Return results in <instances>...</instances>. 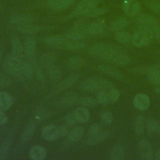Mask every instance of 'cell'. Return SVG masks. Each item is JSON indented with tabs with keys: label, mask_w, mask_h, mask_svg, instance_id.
Listing matches in <instances>:
<instances>
[{
	"label": "cell",
	"mask_w": 160,
	"mask_h": 160,
	"mask_svg": "<svg viewBox=\"0 0 160 160\" xmlns=\"http://www.w3.org/2000/svg\"><path fill=\"white\" fill-rule=\"evenodd\" d=\"M22 64L19 57L11 53L4 59L2 68L7 74L14 78H20L22 77Z\"/></svg>",
	"instance_id": "1"
},
{
	"label": "cell",
	"mask_w": 160,
	"mask_h": 160,
	"mask_svg": "<svg viewBox=\"0 0 160 160\" xmlns=\"http://www.w3.org/2000/svg\"><path fill=\"white\" fill-rule=\"evenodd\" d=\"M152 37L153 34L151 29L139 26V29L132 35L131 42L135 47H142L148 44Z\"/></svg>",
	"instance_id": "2"
},
{
	"label": "cell",
	"mask_w": 160,
	"mask_h": 160,
	"mask_svg": "<svg viewBox=\"0 0 160 160\" xmlns=\"http://www.w3.org/2000/svg\"><path fill=\"white\" fill-rule=\"evenodd\" d=\"M68 41L69 40L66 38L65 35H51L46 36L43 38V42L48 46L59 49H64Z\"/></svg>",
	"instance_id": "3"
},
{
	"label": "cell",
	"mask_w": 160,
	"mask_h": 160,
	"mask_svg": "<svg viewBox=\"0 0 160 160\" xmlns=\"http://www.w3.org/2000/svg\"><path fill=\"white\" fill-rule=\"evenodd\" d=\"M138 151L139 156L145 160L153 159V151L151 142L146 139H141L138 143Z\"/></svg>",
	"instance_id": "4"
},
{
	"label": "cell",
	"mask_w": 160,
	"mask_h": 160,
	"mask_svg": "<svg viewBox=\"0 0 160 160\" xmlns=\"http://www.w3.org/2000/svg\"><path fill=\"white\" fill-rule=\"evenodd\" d=\"M98 3V0H82L72 12V16H84L89 11L95 7H97Z\"/></svg>",
	"instance_id": "5"
},
{
	"label": "cell",
	"mask_w": 160,
	"mask_h": 160,
	"mask_svg": "<svg viewBox=\"0 0 160 160\" xmlns=\"http://www.w3.org/2000/svg\"><path fill=\"white\" fill-rule=\"evenodd\" d=\"M34 17L29 14H18L12 16L10 18V22L14 26L18 27L33 23Z\"/></svg>",
	"instance_id": "6"
},
{
	"label": "cell",
	"mask_w": 160,
	"mask_h": 160,
	"mask_svg": "<svg viewBox=\"0 0 160 160\" xmlns=\"http://www.w3.org/2000/svg\"><path fill=\"white\" fill-rule=\"evenodd\" d=\"M122 9L127 15L134 16L139 13L141 6L137 0H124L122 4Z\"/></svg>",
	"instance_id": "7"
},
{
	"label": "cell",
	"mask_w": 160,
	"mask_h": 160,
	"mask_svg": "<svg viewBox=\"0 0 160 160\" xmlns=\"http://www.w3.org/2000/svg\"><path fill=\"white\" fill-rule=\"evenodd\" d=\"M24 53L30 59H33L36 55L37 43L34 37H27L24 42Z\"/></svg>",
	"instance_id": "8"
},
{
	"label": "cell",
	"mask_w": 160,
	"mask_h": 160,
	"mask_svg": "<svg viewBox=\"0 0 160 160\" xmlns=\"http://www.w3.org/2000/svg\"><path fill=\"white\" fill-rule=\"evenodd\" d=\"M133 105L138 110L145 111L150 105V99L146 94H137L134 98Z\"/></svg>",
	"instance_id": "9"
},
{
	"label": "cell",
	"mask_w": 160,
	"mask_h": 160,
	"mask_svg": "<svg viewBox=\"0 0 160 160\" xmlns=\"http://www.w3.org/2000/svg\"><path fill=\"white\" fill-rule=\"evenodd\" d=\"M41 134L43 138L46 141H54L59 138L58 126L54 124L46 125L42 128Z\"/></svg>",
	"instance_id": "10"
},
{
	"label": "cell",
	"mask_w": 160,
	"mask_h": 160,
	"mask_svg": "<svg viewBox=\"0 0 160 160\" xmlns=\"http://www.w3.org/2000/svg\"><path fill=\"white\" fill-rule=\"evenodd\" d=\"M82 89L88 92H99V77H89L85 79L81 85Z\"/></svg>",
	"instance_id": "11"
},
{
	"label": "cell",
	"mask_w": 160,
	"mask_h": 160,
	"mask_svg": "<svg viewBox=\"0 0 160 160\" xmlns=\"http://www.w3.org/2000/svg\"><path fill=\"white\" fill-rule=\"evenodd\" d=\"M98 69L100 72L111 78L118 79H121L122 78V73L114 67L108 65H99Z\"/></svg>",
	"instance_id": "12"
},
{
	"label": "cell",
	"mask_w": 160,
	"mask_h": 160,
	"mask_svg": "<svg viewBox=\"0 0 160 160\" xmlns=\"http://www.w3.org/2000/svg\"><path fill=\"white\" fill-rule=\"evenodd\" d=\"M138 22L139 26H146L151 29L154 26L158 24L157 20L152 16L147 13H142L138 16Z\"/></svg>",
	"instance_id": "13"
},
{
	"label": "cell",
	"mask_w": 160,
	"mask_h": 160,
	"mask_svg": "<svg viewBox=\"0 0 160 160\" xmlns=\"http://www.w3.org/2000/svg\"><path fill=\"white\" fill-rule=\"evenodd\" d=\"M47 154L46 149L39 145H34L32 146L29 151V156L33 160L43 159Z\"/></svg>",
	"instance_id": "14"
},
{
	"label": "cell",
	"mask_w": 160,
	"mask_h": 160,
	"mask_svg": "<svg viewBox=\"0 0 160 160\" xmlns=\"http://www.w3.org/2000/svg\"><path fill=\"white\" fill-rule=\"evenodd\" d=\"M79 78V76L77 74L70 75L58 84V86L56 87V90L57 91H62L66 89L69 88L74 84H76V82L78 81Z\"/></svg>",
	"instance_id": "15"
},
{
	"label": "cell",
	"mask_w": 160,
	"mask_h": 160,
	"mask_svg": "<svg viewBox=\"0 0 160 160\" xmlns=\"http://www.w3.org/2000/svg\"><path fill=\"white\" fill-rule=\"evenodd\" d=\"M78 101V94L74 92H68L63 94L60 99V104L64 108L72 106Z\"/></svg>",
	"instance_id": "16"
},
{
	"label": "cell",
	"mask_w": 160,
	"mask_h": 160,
	"mask_svg": "<svg viewBox=\"0 0 160 160\" xmlns=\"http://www.w3.org/2000/svg\"><path fill=\"white\" fill-rule=\"evenodd\" d=\"M13 104L12 96L5 91L0 92V110L6 111L9 109Z\"/></svg>",
	"instance_id": "17"
},
{
	"label": "cell",
	"mask_w": 160,
	"mask_h": 160,
	"mask_svg": "<svg viewBox=\"0 0 160 160\" xmlns=\"http://www.w3.org/2000/svg\"><path fill=\"white\" fill-rule=\"evenodd\" d=\"M145 129L149 136H155L159 132L160 124L156 119L151 118L146 122Z\"/></svg>",
	"instance_id": "18"
},
{
	"label": "cell",
	"mask_w": 160,
	"mask_h": 160,
	"mask_svg": "<svg viewBox=\"0 0 160 160\" xmlns=\"http://www.w3.org/2000/svg\"><path fill=\"white\" fill-rule=\"evenodd\" d=\"M12 53L20 57L24 52V46L18 36H13L11 39Z\"/></svg>",
	"instance_id": "19"
},
{
	"label": "cell",
	"mask_w": 160,
	"mask_h": 160,
	"mask_svg": "<svg viewBox=\"0 0 160 160\" xmlns=\"http://www.w3.org/2000/svg\"><path fill=\"white\" fill-rule=\"evenodd\" d=\"M146 128V123H145V119L144 117L141 115L139 114L137 116L134 121V130L136 134L138 136H140L143 134Z\"/></svg>",
	"instance_id": "20"
},
{
	"label": "cell",
	"mask_w": 160,
	"mask_h": 160,
	"mask_svg": "<svg viewBox=\"0 0 160 160\" xmlns=\"http://www.w3.org/2000/svg\"><path fill=\"white\" fill-rule=\"evenodd\" d=\"M87 35L86 30L73 28L66 34L65 36L69 41H78L84 39Z\"/></svg>",
	"instance_id": "21"
},
{
	"label": "cell",
	"mask_w": 160,
	"mask_h": 160,
	"mask_svg": "<svg viewBox=\"0 0 160 160\" xmlns=\"http://www.w3.org/2000/svg\"><path fill=\"white\" fill-rule=\"evenodd\" d=\"M86 32L92 36H100L104 32V27L101 23L93 22L87 26Z\"/></svg>",
	"instance_id": "22"
},
{
	"label": "cell",
	"mask_w": 160,
	"mask_h": 160,
	"mask_svg": "<svg viewBox=\"0 0 160 160\" xmlns=\"http://www.w3.org/2000/svg\"><path fill=\"white\" fill-rule=\"evenodd\" d=\"M124 148L119 144L114 145L109 151V158L113 160H121L124 158Z\"/></svg>",
	"instance_id": "23"
},
{
	"label": "cell",
	"mask_w": 160,
	"mask_h": 160,
	"mask_svg": "<svg viewBox=\"0 0 160 160\" xmlns=\"http://www.w3.org/2000/svg\"><path fill=\"white\" fill-rule=\"evenodd\" d=\"M78 122H85L89 119L90 112L85 107L81 106L76 108L74 112Z\"/></svg>",
	"instance_id": "24"
},
{
	"label": "cell",
	"mask_w": 160,
	"mask_h": 160,
	"mask_svg": "<svg viewBox=\"0 0 160 160\" xmlns=\"http://www.w3.org/2000/svg\"><path fill=\"white\" fill-rule=\"evenodd\" d=\"M84 129L82 126H78L73 128L69 133L68 138L69 141L71 142H75L78 141L84 135Z\"/></svg>",
	"instance_id": "25"
},
{
	"label": "cell",
	"mask_w": 160,
	"mask_h": 160,
	"mask_svg": "<svg viewBox=\"0 0 160 160\" xmlns=\"http://www.w3.org/2000/svg\"><path fill=\"white\" fill-rule=\"evenodd\" d=\"M129 61H130V58L128 55L125 54L124 53L121 51H118L113 57L110 63L113 64L114 65L122 66L128 64Z\"/></svg>",
	"instance_id": "26"
},
{
	"label": "cell",
	"mask_w": 160,
	"mask_h": 160,
	"mask_svg": "<svg viewBox=\"0 0 160 160\" xmlns=\"http://www.w3.org/2000/svg\"><path fill=\"white\" fill-rule=\"evenodd\" d=\"M36 124L34 121H30L28 123L26 128L24 129V131L21 135V140L22 142L28 141L33 135L34 132L36 129Z\"/></svg>",
	"instance_id": "27"
},
{
	"label": "cell",
	"mask_w": 160,
	"mask_h": 160,
	"mask_svg": "<svg viewBox=\"0 0 160 160\" xmlns=\"http://www.w3.org/2000/svg\"><path fill=\"white\" fill-rule=\"evenodd\" d=\"M47 5L50 9L55 11L64 10L70 6L69 4L64 0H48Z\"/></svg>",
	"instance_id": "28"
},
{
	"label": "cell",
	"mask_w": 160,
	"mask_h": 160,
	"mask_svg": "<svg viewBox=\"0 0 160 160\" xmlns=\"http://www.w3.org/2000/svg\"><path fill=\"white\" fill-rule=\"evenodd\" d=\"M17 28L19 32L26 35L34 34L40 31V27L33 23L19 26Z\"/></svg>",
	"instance_id": "29"
},
{
	"label": "cell",
	"mask_w": 160,
	"mask_h": 160,
	"mask_svg": "<svg viewBox=\"0 0 160 160\" xmlns=\"http://www.w3.org/2000/svg\"><path fill=\"white\" fill-rule=\"evenodd\" d=\"M84 63V59L79 56H74L68 59L66 65L67 67L71 69L75 70L80 68Z\"/></svg>",
	"instance_id": "30"
},
{
	"label": "cell",
	"mask_w": 160,
	"mask_h": 160,
	"mask_svg": "<svg viewBox=\"0 0 160 160\" xmlns=\"http://www.w3.org/2000/svg\"><path fill=\"white\" fill-rule=\"evenodd\" d=\"M87 46V44L80 40L69 41L65 46V49L71 51H78L84 49Z\"/></svg>",
	"instance_id": "31"
},
{
	"label": "cell",
	"mask_w": 160,
	"mask_h": 160,
	"mask_svg": "<svg viewBox=\"0 0 160 160\" xmlns=\"http://www.w3.org/2000/svg\"><path fill=\"white\" fill-rule=\"evenodd\" d=\"M114 38L119 42L122 44H128L132 41V36L127 31H119L116 32Z\"/></svg>",
	"instance_id": "32"
},
{
	"label": "cell",
	"mask_w": 160,
	"mask_h": 160,
	"mask_svg": "<svg viewBox=\"0 0 160 160\" xmlns=\"http://www.w3.org/2000/svg\"><path fill=\"white\" fill-rule=\"evenodd\" d=\"M109 136V132L108 131H101L99 134L94 136L89 137L88 141V143L89 145H95L99 142L104 141Z\"/></svg>",
	"instance_id": "33"
},
{
	"label": "cell",
	"mask_w": 160,
	"mask_h": 160,
	"mask_svg": "<svg viewBox=\"0 0 160 160\" xmlns=\"http://www.w3.org/2000/svg\"><path fill=\"white\" fill-rule=\"evenodd\" d=\"M39 61L41 64L46 69L55 64V59L54 56L49 53L42 54L40 57Z\"/></svg>",
	"instance_id": "34"
},
{
	"label": "cell",
	"mask_w": 160,
	"mask_h": 160,
	"mask_svg": "<svg viewBox=\"0 0 160 160\" xmlns=\"http://www.w3.org/2000/svg\"><path fill=\"white\" fill-rule=\"evenodd\" d=\"M47 71L49 78L53 81H57L61 78L62 72L61 70L55 65H52L47 68Z\"/></svg>",
	"instance_id": "35"
},
{
	"label": "cell",
	"mask_w": 160,
	"mask_h": 160,
	"mask_svg": "<svg viewBox=\"0 0 160 160\" xmlns=\"http://www.w3.org/2000/svg\"><path fill=\"white\" fill-rule=\"evenodd\" d=\"M128 24L127 19L124 17H119L116 19L111 24V29L112 31L118 32L121 31Z\"/></svg>",
	"instance_id": "36"
},
{
	"label": "cell",
	"mask_w": 160,
	"mask_h": 160,
	"mask_svg": "<svg viewBox=\"0 0 160 160\" xmlns=\"http://www.w3.org/2000/svg\"><path fill=\"white\" fill-rule=\"evenodd\" d=\"M78 101L81 105H82L85 107H94L99 104L96 98L89 96L82 97L79 98Z\"/></svg>",
	"instance_id": "37"
},
{
	"label": "cell",
	"mask_w": 160,
	"mask_h": 160,
	"mask_svg": "<svg viewBox=\"0 0 160 160\" xmlns=\"http://www.w3.org/2000/svg\"><path fill=\"white\" fill-rule=\"evenodd\" d=\"M148 79L149 82L154 85L160 84V70L157 69H151L148 73Z\"/></svg>",
	"instance_id": "38"
},
{
	"label": "cell",
	"mask_w": 160,
	"mask_h": 160,
	"mask_svg": "<svg viewBox=\"0 0 160 160\" xmlns=\"http://www.w3.org/2000/svg\"><path fill=\"white\" fill-rule=\"evenodd\" d=\"M108 9L104 7H101V8H98L95 7L89 11L85 15V17H89V18H94L97 17L98 16L102 15L107 12Z\"/></svg>",
	"instance_id": "39"
},
{
	"label": "cell",
	"mask_w": 160,
	"mask_h": 160,
	"mask_svg": "<svg viewBox=\"0 0 160 160\" xmlns=\"http://www.w3.org/2000/svg\"><path fill=\"white\" fill-rule=\"evenodd\" d=\"M33 74L32 64L29 62H23L22 64V76L29 78Z\"/></svg>",
	"instance_id": "40"
},
{
	"label": "cell",
	"mask_w": 160,
	"mask_h": 160,
	"mask_svg": "<svg viewBox=\"0 0 160 160\" xmlns=\"http://www.w3.org/2000/svg\"><path fill=\"white\" fill-rule=\"evenodd\" d=\"M99 90L108 91L112 88H114L113 83L109 80L103 78H99Z\"/></svg>",
	"instance_id": "41"
},
{
	"label": "cell",
	"mask_w": 160,
	"mask_h": 160,
	"mask_svg": "<svg viewBox=\"0 0 160 160\" xmlns=\"http://www.w3.org/2000/svg\"><path fill=\"white\" fill-rule=\"evenodd\" d=\"M11 144V140H6L0 146V160H3L6 158L7 154L9 150Z\"/></svg>",
	"instance_id": "42"
},
{
	"label": "cell",
	"mask_w": 160,
	"mask_h": 160,
	"mask_svg": "<svg viewBox=\"0 0 160 160\" xmlns=\"http://www.w3.org/2000/svg\"><path fill=\"white\" fill-rule=\"evenodd\" d=\"M100 118L102 122L106 125L111 124L113 121V115L110 110L104 111L101 114Z\"/></svg>",
	"instance_id": "43"
},
{
	"label": "cell",
	"mask_w": 160,
	"mask_h": 160,
	"mask_svg": "<svg viewBox=\"0 0 160 160\" xmlns=\"http://www.w3.org/2000/svg\"><path fill=\"white\" fill-rule=\"evenodd\" d=\"M107 94H108L109 104L116 102V101H118L120 96V93L119 91L115 88H112L108 91Z\"/></svg>",
	"instance_id": "44"
},
{
	"label": "cell",
	"mask_w": 160,
	"mask_h": 160,
	"mask_svg": "<svg viewBox=\"0 0 160 160\" xmlns=\"http://www.w3.org/2000/svg\"><path fill=\"white\" fill-rule=\"evenodd\" d=\"M49 111L44 108H38L34 112V116L37 119H44L49 116Z\"/></svg>",
	"instance_id": "45"
},
{
	"label": "cell",
	"mask_w": 160,
	"mask_h": 160,
	"mask_svg": "<svg viewBox=\"0 0 160 160\" xmlns=\"http://www.w3.org/2000/svg\"><path fill=\"white\" fill-rule=\"evenodd\" d=\"M96 98L97 101H98L99 104H100L107 105L109 104L107 91H100L98 92Z\"/></svg>",
	"instance_id": "46"
},
{
	"label": "cell",
	"mask_w": 160,
	"mask_h": 160,
	"mask_svg": "<svg viewBox=\"0 0 160 160\" xmlns=\"http://www.w3.org/2000/svg\"><path fill=\"white\" fill-rule=\"evenodd\" d=\"M147 7L152 11L160 14V1L151 0L146 3Z\"/></svg>",
	"instance_id": "47"
},
{
	"label": "cell",
	"mask_w": 160,
	"mask_h": 160,
	"mask_svg": "<svg viewBox=\"0 0 160 160\" xmlns=\"http://www.w3.org/2000/svg\"><path fill=\"white\" fill-rule=\"evenodd\" d=\"M101 131V128L99 124L93 123L88 128V134L89 137L94 136Z\"/></svg>",
	"instance_id": "48"
},
{
	"label": "cell",
	"mask_w": 160,
	"mask_h": 160,
	"mask_svg": "<svg viewBox=\"0 0 160 160\" xmlns=\"http://www.w3.org/2000/svg\"><path fill=\"white\" fill-rule=\"evenodd\" d=\"M33 66V72L35 74L37 78L40 81H43L44 79V76L42 71L41 68L36 63H32Z\"/></svg>",
	"instance_id": "49"
},
{
	"label": "cell",
	"mask_w": 160,
	"mask_h": 160,
	"mask_svg": "<svg viewBox=\"0 0 160 160\" xmlns=\"http://www.w3.org/2000/svg\"><path fill=\"white\" fill-rule=\"evenodd\" d=\"M66 122L69 125H74L76 124L77 122H78V119L74 114V112H71L67 114L65 118Z\"/></svg>",
	"instance_id": "50"
},
{
	"label": "cell",
	"mask_w": 160,
	"mask_h": 160,
	"mask_svg": "<svg viewBox=\"0 0 160 160\" xmlns=\"http://www.w3.org/2000/svg\"><path fill=\"white\" fill-rule=\"evenodd\" d=\"M11 84V79L8 76L0 75V87H7Z\"/></svg>",
	"instance_id": "51"
},
{
	"label": "cell",
	"mask_w": 160,
	"mask_h": 160,
	"mask_svg": "<svg viewBox=\"0 0 160 160\" xmlns=\"http://www.w3.org/2000/svg\"><path fill=\"white\" fill-rule=\"evenodd\" d=\"M153 36L156 38V39L160 42V25L159 24H157L156 25L154 26L151 29Z\"/></svg>",
	"instance_id": "52"
},
{
	"label": "cell",
	"mask_w": 160,
	"mask_h": 160,
	"mask_svg": "<svg viewBox=\"0 0 160 160\" xmlns=\"http://www.w3.org/2000/svg\"><path fill=\"white\" fill-rule=\"evenodd\" d=\"M59 137H64L68 134V128L65 125H60L58 126Z\"/></svg>",
	"instance_id": "53"
},
{
	"label": "cell",
	"mask_w": 160,
	"mask_h": 160,
	"mask_svg": "<svg viewBox=\"0 0 160 160\" xmlns=\"http://www.w3.org/2000/svg\"><path fill=\"white\" fill-rule=\"evenodd\" d=\"M8 121V117L4 112V111L0 110V125L5 124Z\"/></svg>",
	"instance_id": "54"
},
{
	"label": "cell",
	"mask_w": 160,
	"mask_h": 160,
	"mask_svg": "<svg viewBox=\"0 0 160 160\" xmlns=\"http://www.w3.org/2000/svg\"><path fill=\"white\" fill-rule=\"evenodd\" d=\"M155 159L157 160H160V149L158 150L155 153Z\"/></svg>",
	"instance_id": "55"
},
{
	"label": "cell",
	"mask_w": 160,
	"mask_h": 160,
	"mask_svg": "<svg viewBox=\"0 0 160 160\" xmlns=\"http://www.w3.org/2000/svg\"><path fill=\"white\" fill-rule=\"evenodd\" d=\"M64 1H66V2H68V4H69L71 5V4H72V3L74 2L75 0H64Z\"/></svg>",
	"instance_id": "56"
},
{
	"label": "cell",
	"mask_w": 160,
	"mask_h": 160,
	"mask_svg": "<svg viewBox=\"0 0 160 160\" xmlns=\"http://www.w3.org/2000/svg\"><path fill=\"white\" fill-rule=\"evenodd\" d=\"M1 60H2V52L0 50V62L1 61Z\"/></svg>",
	"instance_id": "57"
},
{
	"label": "cell",
	"mask_w": 160,
	"mask_h": 160,
	"mask_svg": "<svg viewBox=\"0 0 160 160\" xmlns=\"http://www.w3.org/2000/svg\"><path fill=\"white\" fill-rule=\"evenodd\" d=\"M1 6H2V5H1V1H0V9H1Z\"/></svg>",
	"instance_id": "58"
},
{
	"label": "cell",
	"mask_w": 160,
	"mask_h": 160,
	"mask_svg": "<svg viewBox=\"0 0 160 160\" xmlns=\"http://www.w3.org/2000/svg\"><path fill=\"white\" fill-rule=\"evenodd\" d=\"M159 134H160V131H159Z\"/></svg>",
	"instance_id": "59"
}]
</instances>
